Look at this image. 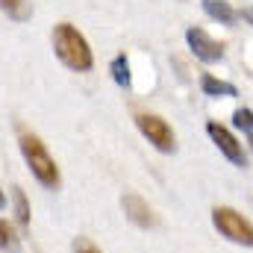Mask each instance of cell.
Instances as JSON below:
<instances>
[{"instance_id": "3", "label": "cell", "mask_w": 253, "mask_h": 253, "mask_svg": "<svg viewBox=\"0 0 253 253\" xmlns=\"http://www.w3.org/2000/svg\"><path fill=\"white\" fill-rule=\"evenodd\" d=\"M212 224L224 239H230L236 245H245V248H253V224L242 212H236L230 206H215L212 209Z\"/></svg>"}, {"instance_id": "1", "label": "cell", "mask_w": 253, "mask_h": 253, "mask_svg": "<svg viewBox=\"0 0 253 253\" xmlns=\"http://www.w3.org/2000/svg\"><path fill=\"white\" fill-rule=\"evenodd\" d=\"M53 50H56V59L77 71V74H85L94 68V53H91V44L85 42V36L74 27V24H56L53 27Z\"/></svg>"}, {"instance_id": "8", "label": "cell", "mask_w": 253, "mask_h": 253, "mask_svg": "<svg viewBox=\"0 0 253 253\" xmlns=\"http://www.w3.org/2000/svg\"><path fill=\"white\" fill-rule=\"evenodd\" d=\"M200 88H203L206 97H236V94H239L233 83H224V80H218L215 74H203V77H200Z\"/></svg>"}, {"instance_id": "9", "label": "cell", "mask_w": 253, "mask_h": 253, "mask_svg": "<svg viewBox=\"0 0 253 253\" xmlns=\"http://www.w3.org/2000/svg\"><path fill=\"white\" fill-rule=\"evenodd\" d=\"M203 12H206L212 21H218V24H233V21L239 18V12H236L227 0H203Z\"/></svg>"}, {"instance_id": "12", "label": "cell", "mask_w": 253, "mask_h": 253, "mask_svg": "<svg viewBox=\"0 0 253 253\" xmlns=\"http://www.w3.org/2000/svg\"><path fill=\"white\" fill-rule=\"evenodd\" d=\"M0 251L3 253H18L21 251V239H18L15 227H12L9 221H3V218H0Z\"/></svg>"}, {"instance_id": "4", "label": "cell", "mask_w": 253, "mask_h": 253, "mask_svg": "<svg viewBox=\"0 0 253 253\" xmlns=\"http://www.w3.org/2000/svg\"><path fill=\"white\" fill-rule=\"evenodd\" d=\"M135 126L138 132L159 150V153H174L177 150V138H174V129L168 126V121L162 115H153V112H138L135 115Z\"/></svg>"}, {"instance_id": "5", "label": "cell", "mask_w": 253, "mask_h": 253, "mask_svg": "<svg viewBox=\"0 0 253 253\" xmlns=\"http://www.w3.org/2000/svg\"><path fill=\"white\" fill-rule=\"evenodd\" d=\"M206 132H209V138L215 141V147L233 162V165H239V168H248V153H245V144L227 129L224 124H218V121H209L206 124Z\"/></svg>"}, {"instance_id": "2", "label": "cell", "mask_w": 253, "mask_h": 253, "mask_svg": "<svg viewBox=\"0 0 253 253\" xmlns=\"http://www.w3.org/2000/svg\"><path fill=\"white\" fill-rule=\"evenodd\" d=\"M18 144H21V156H24L27 168L33 171V177H36L44 189H50V191L59 189V186H62V177H59V168H56L53 156L47 153L44 141H42L39 135H33V132H21Z\"/></svg>"}, {"instance_id": "15", "label": "cell", "mask_w": 253, "mask_h": 253, "mask_svg": "<svg viewBox=\"0 0 253 253\" xmlns=\"http://www.w3.org/2000/svg\"><path fill=\"white\" fill-rule=\"evenodd\" d=\"M74 253H103L91 239H85V236H80V239H74Z\"/></svg>"}, {"instance_id": "17", "label": "cell", "mask_w": 253, "mask_h": 253, "mask_svg": "<svg viewBox=\"0 0 253 253\" xmlns=\"http://www.w3.org/2000/svg\"><path fill=\"white\" fill-rule=\"evenodd\" d=\"M3 206H6V194L0 191V209H3Z\"/></svg>"}, {"instance_id": "10", "label": "cell", "mask_w": 253, "mask_h": 253, "mask_svg": "<svg viewBox=\"0 0 253 253\" xmlns=\"http://www.w3.org/2000/svg\"><path fill=\"white\" fill-rule=\"evenodd\" d=\"M0 12L12 21H27L33 15V0H0Z\"/></svg>"}, {"instance_id": "13", "label": "cell", "mask_w": 253, "mask_h": 253, "mask_svg": "<svg viewBox=\"0 0 253 253\" xmlns=\"http://www.w3.org/2000/svg\"><path fill=\"white\" fill-rule=\"evenodd\" d=\"M109 68H112V77H115V83H118V85H129V80H132V77H129V62H126V53H118V56L112 59V65H109Z\"/></svg>"}, {"instance_id": "11", "label": "cell", "mask_w": 253, "mask_h": 253, "mask_svg": "<svg viewBox=\"0 0 253 253\" xmlns=\"http://www.w3.org/2000/svg\"><path fill=\"white\" fill-rule=\"evenodd\" d=\"M12 203H15V221L21 230L30 227V203H27V194L24 189H12Z\"/></svg>"}, {"instance_id": "7", "label": "cell", "mask_w": 253, "mask_h": 253, "mask_svg": "<svg viewBox=\"0 0 253 253\" xmlns=\"http://www.w3.org/2000/svg\"><path fill=\"white\" fill-rule=\"evenodd\" d=\"M121 209H124V215L132 221V224H135V227H141V230L156 227V212L150 209V203H147L141 194L126 191L124 197H121Z\"/></svg>"}, {"instance_id": "14", "label": "cell", "mask_w": 253, "mask_h": 253, "mask_svg": "<svg viewBox=\"0 0 253 253\" xmlns=\"http://www.w3.org/2000/svg\"><path fill=\"white\" fill-rule=\"evenodd\" d=\"M233 124H236V129H245L248 135H253V112L251 109H236L233 112Z\"/></svg>"}, {"instance_id": "6", "label": "cell", "mask_w": 253, "mask_h": 253, "mask_svg": "<svg viewBox=\"0 0 253 253\" xmlns=\"http://www.w3.org/2000/svg\"><path fill=\"white\" fill-rule=\"evenodd\" d=\"M186 42H189L191 53H194L200 62H221V59H224V44L215 42L203 27H189V30H186Z\"/></svg>"}, {"instance_id": "16", "label": "cell", "mask_w": 253, "mask_h": 253, "mask_svg": "<svg viewBox=\"0 0 253 253\" xmlns=\"http://www.w3.org/2000/svg\"><path fill=\"white\" fill-rule=\"evenodd\" d=\"M239 18H242V21H248V24H253V6L242 9V12H239Z\"/></svg>"}, {"instance_id": "18", "label": "cell", "mask_w": 253, "mask_h": 253, "mask_svg": "<svg viewBox=\"0 0 253 253\" xmlns=\"http://www.w3.org/2000/svg\"><path fill=\"white\" fill-rule=\"evenodd\" d=\"M248 141H251V150H253V135H251V138H248Z\"/></svg>"}]
</instances>
